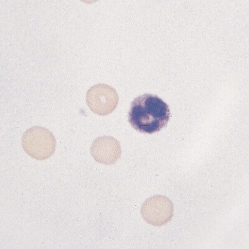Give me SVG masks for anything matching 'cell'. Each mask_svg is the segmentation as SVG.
<instances>
[{"label": "cell", "instance_id": "6da1fadb", "mask_svg": "<svg viewBox=\"0 0 249 249\" xmlns=\"http://www.w3.org/2000/svg\"><path fill=\"white\" fill-rule=\"evenodd\" d=\"M169 106L157 95L145 93L133 100L128 122L139 132L147 134L160 132L170 119Z\"/></svg>", "mask_w": 249, "mask_h": 249}, {"label": "cell", "instance_id": "277c9868", "mask_svg": "<svg viewBox=\"0 0 249 249\" xmlns=\"http://www.w3.org/2000/svg\"><path fill=\"white\" fill-rule=\"evenodd\" d=\"M141 213L144 221L151 225L162 226L168 223L174 214L172 202L164 196L157 195L144 202Z\"/></svg>", "mask_w": 249, "mask_h": 249}, {"label": "cell", "instance_id": "3957f363", "mask_svg": "<svg viewBox=\"0 0 249 249\" xmlns=\"http://www.w3.org/2000/svg\"><path fill=\"white\" fill-rule=\"evenodd\" d=\"M87 104L95 114L107 115L113 112L119 103V95L112 87L98 84L87 92Z\"/></svg>", "mask_w": 249, "mask_h": 249}, {"label": "cell", "instance_id": "7a4b0ae2", "mask_svg": "<svg viewBox=\"0 0 249 249\" xmlns=\"http://www.w3.org/2000/svg\"><path fill=\"white\" fill-rule=\"evenodd\" d=\"M55 143L54 135L42 126L29 128L22 138L24 152L36 160H45L54 154Z\"/></svg>", "mask_w": 249, "mask_h": 249}, {"label": "cell", "instance_id": "5b68a950", "mask_svg": "<svg viewBox=\"0 0 249 249\" xmlns=\"http://www.w3.org/2000/svg\"><path fill=\"white\" fill-rule=\"evenodd\" d=\"M90 153L98 163L112 165L121 157V144L112 137H98L93 142Z\"/></svg>", "mask_w": 249, "mask_h": 249}]
</instances>
